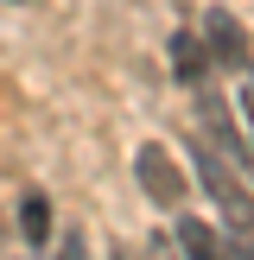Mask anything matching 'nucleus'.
<instances>
[{"label":"nucleus","mask_w":254,"mask_h":260,"mask_svg":"<svg viewBox=\"0 0 254 260\" xmlns=\"http://www.w3.org/2000/svg\"><path fill=\"white\" fill-rule=\"evenodd\" d=\"M203 45H210V57L223 63V70H248V32H241V19L229 7L203 13Z\"/></svg>","instance_id":"nucleus-3"},{"label":"nucleus","mask_w":254,"mask_h":260,"mask_svg":"<svg viewBox=\"0 0 254 260\" xmlns=\"http://www.w3.org/2000/svg\"><path fill=\"white\" fill-rule=\"evenodd\" d=\"M241 121H248V140H254V70L241 76Z\"/></svg>","instance_id":"nucleus-7"},{"label":"nucleus","mask_w":254,"mask_h":260,"mask_svg":"<svg viewBox=\"0 0 254 260\" xmlns=\"http://www.w3.org/2000/svg\"><path fill=\"white\" fill-rule=\"evenodd\" d=\"M152 260H172V241H159V248H152ZM178 260H184V254H178Z\"/></svg>","instance_id":"nucleus-8"},{"label":"nucleus","mask_w":254,"mask_h":260,"mask_svg":"<svg viewBox=\"0 0 254 260\" xmlns=\"http://www.w3.org/2000/svg\"><path fill=\"white\" fill-rule=\"evenodd\" d=\"M178 248H184V260H223V235L197 216H178Z\"/></svg>","instance_id":"nucleus-5"},{"label":"nucleus","mask_w":254,"mask_h":260,"mask_svg":"<svg viewBox=\"0 0 254 260\" xmlns=\"http://www.w3.org/2000/svg\"><path fill=\"white\" fill-rule=\"evenodd\" d=\"M172 70H178V83H203V76L216 70V57H210V45H203V38L178 32V38H172Z\"/></svg>","instance_id":"nucleus-4"},{"label":"nucleus","mask_w":254,"mask_h":260,"mask_svg":"<svg viewBox=\"0 0 254 260\" xmlns=\"http://www.w3.org/2000/svg\"><path fill=\"white\" fill-rule=\"evenodd\" d=\"M19 229H25V241H32V248L51 235V203L38 197V190H25V197H19Z\"/></svg>","instance_id":"nucleus-6"},{"label":"nucleus","mask_w":254,"mask_h":260,"mask_svg":"<svg viewBox=\"0 0 254 260\" xmlns=\"http://www.w3.org/2000/svg\"><path fill=\"white\" fill-rule=\"evenodd\" d=\"M134 178H140V190H146L159 210H184V190H190V184H184V172H178V159H172L165 146L146 140V146L134 152Z\"/></svg>","instance_id":"nucleus-2"},{"label":"nucleus","mask_w":254,"mask_h":260,"mask_svg":"<svg viewBox=\"0 0 254 260\" xmlns=\"http://www.w3.org/2000/svg\"><path fill=\"white\" fill-rule=\"evenodd\" d=\"M197 178H203V190L216 197L223 222H229V229H241V235H254V190L241 184V172L229 165V152H216L210 140H203V146H197Z\"/></svg>","instance_id":"nucleus-1"}]
</instances>
